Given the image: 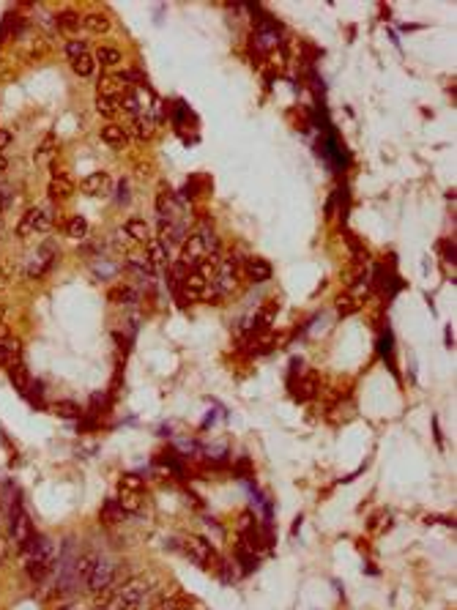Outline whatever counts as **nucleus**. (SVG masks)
Listing matches in <instances>:
<instances>
[{"mask_svg":"<svg viewBox=\"0 0 457 610\" xmlns=\"http://www.w3.org/2000/svg\"><path fill=\"white\" fill-rule=\"evenodd\" d=\"M359 309H361V301L354 299L351 293L337 299V315H340V318H348V315H354V312H359Z\"/></svg>","mask_w":457,"mask_h":610,"instance_id":"nucleus-25","label":"nucleus"},{"mask_svg":"<svg viewBox=\"0 0 457 610\" xmlns=\"http://www.w3.org/2000/svg\"><path fill=\"white\" fill-rule=\"evenodd\" d=\"M277 309H280V304L277 301H266V306L255 315V320L252 323H257V329H266L271 320H274V315H277Z\"/></svg>","mask_w":457,"mask_h":610,"instance_id":"nucleus-27","label":"nucleus"},{"mask_svg":"<svg viewBox=\"0 0 457 610\" xmlns=\"http://www.w3.org/2000/svg\"><path fill=\"white\" fill-rule=\"evenodd\" d=\"M72 69H75V74H79V77H91L96 72V58H94L91 52H85V55H79L77 60H72Z\"/></svg>","mask_w":457,"mask_h":610,"instance_id":"nucleus-23","label":"nucleus"},{"mask_svg":"<svg viewBox=\"0 0 457 610\" xmlns=\"http://www.w3.org/2000/svg\"><path fill=\"white\" fill-rule=\"evenodd\" d=\"M3 173H6V156L0 153V176H3Z\"/></svg>","mask_w":457,"mask_h":610,"instance_id":"nucleus-39","label":"nucleus"},{"mask_svg":"<svg viewBox=\"0 0 457 610\" xmlns=\"http://www.w3.org/2000/svg\"><path fill=\"white\" fill-rule=\"evenodd\" d=\"M47 195H50V200H69V197L75 195V183L66 179V176H58V179L50 181Z\"/></svg>","mask_w":457,"mask_h":610,"instance_id":"nucleus-14","label":"nucleus"},{"mask_svg":"<svg viewBox=\"0 0 457 610\" xmlns=\"http://www.w3.org/2000/svg\"><path fill=\"white\" fill-rule=\"evenodd\" d=\"M3 318H6V309L0 306V326H3Z\"/></svg>","mask_w":457,"mask_h":610,"instance_id":"nucleus-40","label":"nucleus"},{"mask_svg":"<svg viewBox=\"0 0 457 610\" xmlns=\"http://www.w3.org/2000/svg\"><path fill=\"white\" fill-rule=\"evenodd\" d=\"M102 140L107 145H115V148H124L129 143V131L124 126H118V124H107L102 129Z\"/></svg>","mask_w":457,"mask_h":610,"instance_id":"nucleus-17","label":"nucleus"},{"mask_svg":"<svg viewBox=\"0 0 457 610\" xmlns=\"http://www.w3.org/2000/svg\"><path fill=\"white\" fill-rule=\"evenodd\" d=\"M52 151H55V134H47V137L41 140V145L36 148L33 156H36V162H44L47 156H52Z\"/></svg>","mask_w":457,"mask_h":610,"instance_id":"nucleus-32","label":"nucleus"},{"mask_svg":"<svg viewBox=\"0 0 457 610\" xmlns=\"http://www.w3.org/2000/svg\"><path fill=\"white\" fill-rule=\"evenodd\" d=\"M52 413H58V416H63V419H79V416H82V408L77 405V403H69V400H60V403L52 405Z\"/></svg>","mask_w":457,"mask_h":610,"instance_id":"nucleus-28","label":"nucleus"},{"mask_svg":"<svg viewBox=\"0 0 457 610\" xmlns=\"http://www.w3.org/2000/svg\"><path fill=\"white\" fill-rule=\"evenodd\" d=\"M85 52H88V44H85L82 39H69V41H66V55H69L72 60H77V58L85 55Z\"/></svg>","mask_w":457,"mask_h":610,"instance_id":"nucleus-33","label":"nucleus"},{"mask_svg":"<svg viewBox=\"0 0 457 610\" xmlns=\"http://www.w3.org/2000/svg\"><path fill=\"white\" fill-rule=\"evenodd\" d=\"M85 585H88L91 594H102L107 588H112L115 585V566H112V561L96 559V566H94V572H91V578H88Z\"/></svg>","mask_w":457,"mask_h":610,"instance_id":"nucleus-3","label":"nucleus"},{"mask_svg":"<svg viewBox=\"0 0 457 610\" xmlns=\"http://www.w3.org/2000/svg\"><path fill=\"white\" fill-rule=\"evenodd\" d=\"M66 233H69V238H85V233H88V219L85 216H72L69 219V225H66Z\"/></svg>","mask_w":457,"mask_h":610,"instance_id":"nucleus-29","label":"nucleus"},{"mask_svg":"<svg viewBox=\"0 0 457 610\" xmlns=\"http://www.w3.org/2000/svg\"><path fill=\"white\" fill-rule=\"evenodd\" d=\"M11 137H14V134H11L8 129H0V151H3V148L11 143Z\"/></svg>","mask_w":457,"mask_h":610,"instance_id":"nucleus-37","label":"nucleus"},{"mask_svg":"<svg viewBox=\"0 0 457 610\" xmlns=\"http://www.w3.org/2000/svg\"><path fill=\"white\" fill-rule=\"evenodd\" d=\"M96 112L102 118H115L121 112V99H110V96H96Z\"/></svg>","mask_w":457,"mask_h":610,"instance_id":"nucleus-22","label":"nucleus"},{"mask_svg":"<svg viewBox=\"0 0 457 610\" xmlns=\"http://www.w3.org/2000/svg\"><path fill=\"white\" fill-rule=\"evenodd\" d=\"M124 230H127L129 238L137 241V244H148V241H151V228H148V222L140 219V216H131Z\"/></svg>","mask_w":457,"mask_h":610,"instance_id":"nucleus-13","label":"nucleus"},{"mask_svg":"<svg viewBox=\"0 0 457 610\" xmlns=\"http://www.w3.org/2000/svg\"><path fill=\"white\" fill-rule=\"evenodd\" d=\"M6 559H8V545H6V539H0V566L6 564Z\"/></svg>","mask_w":457,"mask_h":610,"instance_id":"nucleus-38","label":"nucleus"},{"mask_svg":"<svg viewBox=\"0 0 457 610\" xmlns=\"http://www.w3.org/2000/svg\"><path fill=\"white\" fill-rule=\"evenodd\" d=\"M20 356H22V342L14 339V337H3L0 339V364L3 367L20 364Z\"/></svg>","mask_w":457,"mask_h":610,"instance_id":"nucleus-8","label":"nucleus"},{"mask_svg":"<svg viewBox=\"0 0 457 610\" xmlns=\"http://www.w3.org/2000/svg\"><path fill=\"white\" fill-rule=\"evenodd\" d=\"M118 504L124 512H140V493H121Z\"/></svg>","mask_w":457,"mask_h":610,"instance_id":"nucleus-31","label":"nucleus"},{"mask_svg":"<svg viewBox=\"0 0 457 610\" xmlns=\"http://www.w3.org/2000/svg\"><path fill=\"white\" fill-rule=\"evenodd\" d=\"M3 337H8V334H6V326H0V339H3Z\"/></svg>","mask_w":457,"mask_h":610,"instance_id":"nucleus-41","label":"nucleus"},{"mask_svg":"<svg viewBox=\"0 0 457 610\" xmlns=\"http://www.w3.org/2000/svg\"><path fill=\"white\" fill-rule=\"evenodd\" d=\"M96 58V63H102L104 69H115V66H121V52L115 50V47H99V52L94 55Z\"/></svg>","mask_w":457,"mask_h":610,"instance_id":"nucleus-21","label":"nucleus"},{"mask_svg":"<svg viewBox=\"0 0 457 610\" xmlns=\"http://www.w3.org/2000/svg\"><path fill=\"white\" fill-rule=\"evenodd\" d=\"M184 553L195 561L198 566H203V569H222L219 553L214 550V545L208 539H203V536H189L184 542Z\"/></svg>","mask_w":457,"mask_h":610,"instance_id":"nucleus-1","label":"nucleus"},{"mask_svg":"<svg viewBox=\"0 0 457 610\" xmlns=\"http://www.w3.org/2000/svg\"><path fill=\"white\" fill-rule=\"evenodd\" d=\"M8 526H11V539H14L17 550H22L27 542L36 536V531H33V523H30V517L25 514V509H20V512H17V517H14V520H8Z\"/></svg>","mask_w":457,"mask_h":610,"instance_id":"nucleus-6","label":"nucleus"},{"mask_svg":"<svg viewBox=\"0 0 457 610\" xmlns=\"http://www.w3.org/2000/svg\"><path fill=\"white\" fill-rule=\"evenodd\" d=\"M269 63H271L274 69H282V66H285V52H282L280 47H277V50H271V52H269Z\"/></svg>","mask_w":457,"mask_h":610,"instance_id":"nucleus-34","label":"nucleus"},{"mask_svg":"<svg viewBox=\"0 0 457 610\" xmlns=\"http://www.w3.org/2000/svg\"><path fill=\"white\" fill-rule=\"evenodd\" d=\"M107 299L112 301V304H129V301H134L137 299V293L127 287V285H118V287H112L110 293H107Z\"/></svg>","mask_w":457,"mask_h":610,"instance_id":"nucleus-26","label":"nucleus"},{"mask_svg":"<svg viewBox=\"0 0 457 610\" xmlns=\"http://www.w3.org/2000/svg\"><path fill=\"white\" fill-rule=\"evenodd\" d=\"M55 25H58V30L75 33V30H79V25H82V17H79L77 11H60V14L55 17Z\"/></svg>","mask_w":457,"mask_h":610,"instance_id":"nucleus-20","label":"nucleus"},{"mask_svg":"<svg viewBox=\"0 0 457 610\" xmlns=\"http://www.w3.org/2000/svg\"><path fill=\"white\" fill-rule=\"evenodd\" d=\"M277 342H280V337L274 334V331H257L252 339H250V353H269L271 348H277Z\"/></svg>","mask_w":457,"mask_h":610,"instance_id":"nucleus-12","label":"nucleus"},{"mask_svg":"<svg viewBox=\"0 0 457 610\" xmlns=\"http://www.w3.org/2000/svg\"><path fill=\"white\" fill-rule=\"evenodd\" d=\"M236 474H241V476H247V474H250V460H247V458H241V460H238V465H236Z\"/></svg>","mask_w":457,"mask_h":610,"instance_id":"nucleus-36","label":"nucleus"},{"mask_svg":"<svg viewBox=\"0 0 457 610\" xmlns=\"http://www.w3.org/2000/svg\"><path fill=\"white\" fill-rule=\"evenodd\" d=\"M107 186H110V176L102 173V170H99V173H91V176L82 179V192H85V195H104Z\"/></svg>","mask_w":457,"mask_h":610,"instance_id":"nucleus-15","label":"nucleus"},{"mask_svg":"<svg viewBox=\"0 0 457 610\" xmlns=\"http://www.w3.org/2000/svg\"><path fill=\"white\" fill-rule=\"evenodd\" d=\"M205 254H208V252H205L203 233H195V235H189V238L181 244V260H178V263H181L184 268H189V271H192V268H198V263L203 260Z\"/></svg>","mask_w":457,"mask_h":610,"instance_id":"nucleus-4","label":"nucleus"},{"mask_svg":"<svg viewBox=\"0 0 457 610\" xmlns=\"http://www.w3.org/2000/svg\"><path fill=\"white\" fill-rule=\"evenodd\" d=\"M127 85H124V79L118 74H104L99 79V96H110V99H121V96H127Z\"/></svg>","mask_w":457,"mask_h":610,"instance_id":"nucleus-10","label":"nucleus"},{"mask_svg":"<svg viewBox=\"0 0 457 610\" xmlns=\"http://www.w3.org/2000/svg\"><path fill=\"white\" fill-rule=\"evenodd\" d=\"M244 271L252 282H266L271 280V263L263 257H247L244 260Z\"/></svg>","mask_w":457,"mask_h":610,"instance_id":"nucleus-9","label":"nucleus"},{"mask_svg":"<svg viewBox=\"0 0 457 610\" xmlns=\"http://www.w3.org/2000/svg\"><path fill=\"white\" fill-rule=\"evenodd\" d=\"M60 610H79L77 605H66V608H60Z\"/></svg>","mask_w":457,"mask_h":610,"instance_id":"nucleus-42","label":"nucleus"},{"mask_svg":"<svg viewBox=\"0 0 457 610\" xmlns=\"http://www.w3.org/2000/svg\"><path fill=\"white\" fill-rule=\"evenodd\" d=\"M148 263L151 266H167V249L159 238H151L148 241Z\"/></svg>","mask_w":457,"mask_h":610,"instance_id":"nucleus-24","label":"nucleus"},{"mask_svg":"<svg viewBox=\"0 0 457 610\" xmlns=\"http://www.w3.org/2000/svg\"><path fill=\"white\" fill-rule=\"evenodd\" d=\"M127 131L137 140H151L153 131H156V118L153 115H137V118H131V126Z\"/></svg>","mask_w":457,"mask_h":610,"instance_id":"nucleus-11","label":"nucleus"},{"mask_svg":"<svg viewBox=\"0 0 457 610\" xmlns=\"http://www.w3.org/2000/svg\"><path fill=\"white\" fill-rule=\"evenodd\" d=\"M82 25L88 27L91 33L99 36V33H107V30H110V17H107V14H99V11H94V14H85V17H82Z\"/></svg>","mask_w":457,"mask_h":610,"instance_id":"nucleus-19","label":"nucleus"},{"mask_svg":"<svg viewBox=\"0 0 457 610\" xmlns=\"http://www.w3.org/2000/svg\"><path fill=\"white\" fill-rule=\"evenodd\" d=\"M214 287L219 293H233L238 287V260L236 257H228L219 263V271L214 277Z\"/></svg>","mask_w":457,"mask_h":610,"instance_id":"nucleus-5","label":"nucleus"},{"mask_svg":"<svg viewBox=\"0 0 457 610\" xmlns=\"http://www.w3.org/2000/svg\"><path fill=\"white\" fill-rule=\"evenodd\" d=\"M290 389H293V397H296L299 403L312 400V397L318 394V389H321L318 372H315V370H307V372H302V375H299V381L290 383Z\"/></svg>","mask_w":457,"mask_h":610,"instance_id":"nucleus-7","label":"nucleus"},{"mask_svg":"<svg viewBox=\"0 0 457 610\" xmlns=\"http://www.w3.org/2000/svg\"><path fill=\"white\" fill-rule=\"evenodd\" d=\"M124 514H127V512L121 509V504H118L115 498H110L102 507V514H99V517H102L104 526H118V523H124Z\"/></svg>","mask_w":457,"mask_h":610,"instance_id":"nucleus-18","label":"nucleus"},{"mask_svg":"<svg viewBox=\"0 0 457 610\" xmlns=\"http://www.w3.org/2000/svg\"><path fill=\"white\" fill-rule=\"evenodd\" d=\"M118 203H129V183L127 181L118 183Z\"/></svg>","mask_w":457,"mask_h":610,"instance_id":"nucleus-35","label":"nucleus"},{"mask_svg":"<svg viewBox=\"0 0 457 610\" xmlns=\"http://www.w3.org/2000/svg\"><path fill=\"white\" fill-rule=\"evenodd\" d=\"M118 490L121 493H140L143 490V479L137 474H124L121 482H118Z\"/></svg>","mask_w":457,"mask_h":610,"instance_id":"nucleus-30","label":"nucleus"},{"mask_svg":"<svg viewBox=\"0 0 457 610\" xmlns=\"http://www.w3.org/2000/svg\"><path fill=\"white\" fill-rule=\"evenodd\" d=\"M52 225H55V208H52V205H36V208L25 211L22 222L17 225V235H20V238H27V235H33V233L50 230Z\"/></svg>","mask_w":457,"mask_h":610,"instance_id":"nucleus-2","label":"nucleus"},{"mask_svg":"<svg viewBox=\"0 0 457 610\" xmlns=\"http://www.w3.org/2000/svg\"><path fill=\"white\" fill-rule=\"evenodd\" d=\"M8 378H11V383L17 386V391H22V394H27L30 386H33V378H30V372H27V367L22 364V361H20V364H11Z\"/></svg>","mask_w":457,"mask_h":610,"instance_id":"nucleus-16","label":"nucleus"}]
</instances>
